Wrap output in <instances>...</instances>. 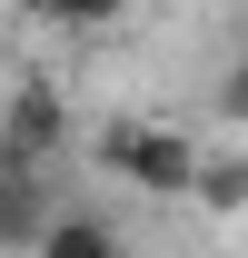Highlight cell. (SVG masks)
Wrapping results in <instances>:
<instances>
[{
    "label": "cell",
    "instance_id": "cell-5",
    "mask_svg": "<svg viewBox=\"0 0 248 258\" xmlns=\"http://www.w3.org/2000/svg\"><path fill=\"white\" fill-rule=\"evenodd\" d=\"M189 209H209V219H238V209H248V159H228V149H199Z\"/></svg>",
    "mask_w": 248,
    "mask_h": 258
},
{
    "label": "cell",
    "instance_id": "cell-6",
    "mask_svg": "<svg viewBox=\"0 0 248 258\" xmlns=\"http://www.w3.org/2000/svg\"><path fill=\"white\" fill-rule=\"evenodd\" d=\"M50 20L60 30H109V20H129V0H50Z\"/></svg>",
    "mask_w": 248,
    "mask_h": 258
},
{
    "label": "cell",
    "instance_id": "cell-2",
    "mask_svg": "<svg viewBox=\"0 0 248 258\" xmlns=\"http://www.w3.org/2000/svg\"><path fill=\"white\" fill-rule=\"evenodd\" d=\"M60 129H70V99L50 90V80H20V90L0 99V159L40 169L50 149H60Z\"/></svg>",
    "mask_w": 248,
    "mask_h": 258
},
{
    "label": "cell",
    "instance_id": "cell-1",
    "mask_svg": "<svg viewBox=\"0 0 248 258\" xmlns=\"http://www.w3.org/2000/svg\"><path fill=\"white\" fill-rule=\"evenodd\" d=\"M99 159L119 169L129 189H149V199H189L199 139H189V129H159V119H109V129H99Z\"/></svg>",
    "mask_w": 248,
    "mask_h": 258
},
{
    "label": "cell",
    "instance_id": "cell-4",
    "mask_svg": "<svg viewBox=\"0 0 248 258\" xmlns=\"http://www.w3.org/2000/svg\"><path fill=\"white\" fill-rule=\"evenodd\" d=\"M30 258H129V238L99 219V209H60V219L40 228V248H30Z\"/></svg>",
    "mask_w": 248,
    "mask_h": 258
},
{
    "label": "cell",
    "instance_id": "cell-3",
    "mask_svg": "<svg viewBox=\"0 0 248 258\" xmlns=\"http://www.w3.org/2000/svg\"><path fill=\"white\" fill-rule=\"evenodd\" d=\"M50 219H60V209H50V189H40V169L0 159V248H40Z\"/></svg>",
    "mask_w": 248,
    "mask_h": 258
},
{
    "label": "cell",
    "instance_id": "cell-7",
    "mask_svg": "<svg viewBox=\"0 0 248 258\" xmlns=\"http://www.w3.org/2000/svg\"><path fill=\"white\" fill-rule=\"evenodd\" d=\"M218 119L248 129V60H228V80H218Z\"/></svg>",
    "mask_w": 248,
    "mask_h": 258
}]
</instances>
